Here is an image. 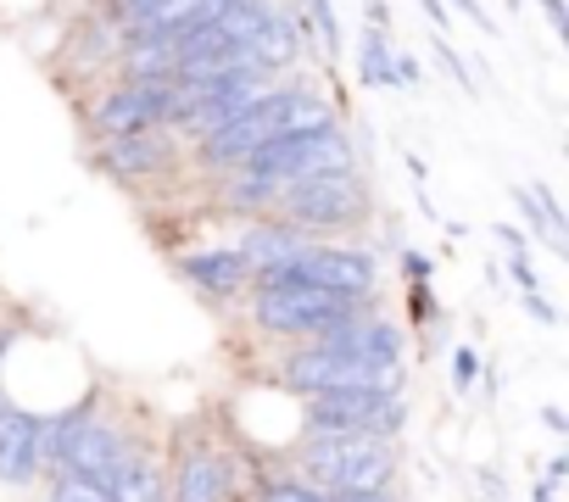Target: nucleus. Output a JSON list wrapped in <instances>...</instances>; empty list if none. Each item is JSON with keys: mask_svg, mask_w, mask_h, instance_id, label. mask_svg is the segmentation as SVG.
Here are the masks:
<instances>
[{"mask_svg": "<svg viewBox=\"0 0 569 502\" xmlns=\"http://www.w3.org/2000/svg\"><path fill=\"white\" fill-rule=\"evenodd\" d=\"M330 129H336L330 107L313 101V96H297V90H291V101H284V112H279L273 140H313V134H330Z\"/></svg>", "mask_w": 569, "mask_h": 502, "instance_id": "15", "label": "nucleus"}, {"mask_svg": "<svg viewBox=\"0 0 569 502\" xmlns=\"http://www.w3.org/2000/svg\"><path fill=\"white\" fill-rule=\"evenodd\" d=\"M51 502H112V491L84 480V474H57L51 480Z\"/></svg>", "mask_w": 569, "mask_h": 502, "instance_id": "18", "label": "nucleus"}, {"mask_svg": "<svg viewBox=\"0 0 569 502\" xmlns=\"http://www.w3.org/2000/svg\"><path fill=\"white\" fill-rule=\"evenodd\" d=\"M262 285H313V291H336V297H363L375 285V263L363 251H341V245H308L297 251L284 269L262 274Z\"/></svg>", "mask_w": 569, "mask_h": 502, "instance_id": "4", "label": "nucleus"}, {"mask_svg": "<svg viewBox=\"0 0 569 502\" xmlns=\"http://www.w3.org/2000/svg\"><path fill=\"white\" fill-rule=\"evenodd\" d=\"M223 496H229L223 458H212V452L184 458V469H179V502H223Z\"/></svg>", "mask_w": 569, "mask_h": 502, "instance_id": "13", "label": "nucleus"}, {"mask_svg": "<svg viewBox=\"0 0 569 502\" xmlns=\"http://www.w3.org/2000/svg\"><path fill=\"white\" fill-rule=\"evenodd\" d=\"M157 7H162V0H123V12H129V18H134V23H140V18H146V12H157Z\"/></svg>", "mask_w": 569, "mask_h": 502, "instance_id": "24", "label": "nucleus"}, {"mask_svg": "<svg viewBox=\"0 0 569 502\" xmlns=\"http://www.w3.org/2000/svg\"><path fill=\"white\" fill-rule=\"evenodd\" d=\"M7 341H12V335H7V330H0V358H7Z\"/></svg>", "mask_w": 569, "mask_h": 502, "instance_id": "26", "label": "nucleus"}, {"mask_svg": "<svg viewBox=\"0 0 569 502\" xmlns=\"http://www.w3.org/2000/svg\"><path fill=\"white\" fill-rule=\"evenodd\" d=\"M308 29L325 40L330 57L341 51V23H336V7H330V0H308Z\"/></svg>", "mask_w": 569, "mask_h": 502, "instance_id": "20", "label": "nucleus"}, {"mask_svg": "<svg viewBox=\"0 0 569 502\" xmlns=\"http://www.w3.org/2000/svg\"><path fill=\"white\" fill-rule=\"evenodd\" d=\"M268 0H223V7L212 12V34L229 40L234 51H251V40L268 29Z\"/></svg>", "mask_w": 569, "mask_h": 502, "instance_id": "11", "label": "nucleus"}, {"mask_svg": "<svg viewBox=\"0 0 569 502\" xmlns=\"http://www.w3.org/2000/svg\"><path fill=\"white\" fill-rule=\"evenodd\" d=\"M112 502H162V469L146 458H129L112 480Z\"/></svg>", "mask_w": 569, "mask_h": 502, "instance_id": "16", "label": "nucleus"}, {"mask_svg": "<svg viewBox=\"0 0 569 502\" xmlns=\"http://www.w3.org/2000/svg\"><path fill=\"white\" fill-rule=\"evenodd\" d=\"M363 84H391V51H386V29H369V40H363Z\"/></svg>", "mask_w": 569, "mask_h": 502, "instance_id": "19", "label": "nucleus"}, {"mask_svg": "<svg viewBox=\"0 0 569 502\" xmlns=\"http://www.w3.org/2000/svg\"><path fill=\"white\" fill-rule=\"evenodd\" d=\"M302 463L325 491H391V474H397L391 446L369 435H313Z\"/></svg>", "mask_w": 569, "mask_h": 502, "instance_id": "1", "label": "nucleus"}, {"mask_svg": "<svg viewBox=\"0 0 569 502\" xmlns=\"http://www.w3.org/2000/svg\"><path fill=\"white\" fill-rule=\"evenodd\" d=\"M184 274H190L201 291L229 297V291L246 280V263L234 258V251H190V258H184Z\"/></svg>", "mask_w": 569, "mask_h": 502, "instance_id": "14", "label": "nucleus"}, {"mask_svg": "<svg viewBox=\"0 0 569 502\" xmlns=\"http://www.w3.org/2000/svg\"><path fill=\"white\" fill-rule=\"evenodd\" d=\"M419 7L436 18V29H447V7H441V0H419Z\"/></svg>", "mask_w": 569, "mask_h": 502, "instance_id": "25", "label": "nucleus"}, {"mask_svg": "<svg viewBox=\"0 0 569 502\" xmlns=\"http://www.w3.org/2000/svg\"><path fill=\"white\" fill-rule=\"evenodd\" d=\"M284 101H291V90L257 96L240 118H229L218 134H207V140H201V162H212V168H246V157H251L257 145H268V140H273Z\"/></svg>", "mask_w": 569, "mask_h": 502, "instance_id": "7", "label": "nucleus"}, {"mask_svg": "<svg viewBox=\"0 0 569 502\" xmlns=\"http://www.w3.org/2000/svg\"><path fill=\"white\" fill-rule=\"evenodd\" d=\"M319 347L347 358V363H375V369L397 363V330L391 324H341V330L319 335Z\"/></svg>", "mask_w": 569, "mask_h": 502, "instance_id": "9", "label": "nucleus"}, {"mask_svg": "<svg viewBox=\"0 0 569 502\" xmlns=\"http://www.w3.org/2000/svg\"><path fill=\"white\" fill-rule=\"evenodd\" d=\"M297 251H308V245H302V234H297L291 223H284V229H279V223H262V229H251V234L240 240L234 258H240L246 269H257V274H273V269L291 263Z\"/></svg>", "mask_w": 569, "mask_h": 502, "instance_id": "10", "label": "nucleus"}, {"mask_svg": "<svg viewBox=\"0 0 569 502\" xmlns=\"http://www.w3.org/2000/svg\"><path fill=\"white\" fill-rule=\"evenodd\" d=\"M541 12H547V23H552L558 34H569V12H563V0H541Z\"/></svg>", "mask_w": 569, "mask_h": 502, "instance_id": "22", "label": "nucleus"}, {"mask_svg": "<svg viewBox=\"0 0 569 502\" xmlns=\"http://www.w3.org/2000/svg\"><path fill=\"white\" fill-rule=\"evenodd\" d=\"M262 502H330V496L313 491V485H302V480H279V485H268Z\"/></svg>", "mask_w": 569, "mask_h": 502, "instance_id": "21", "label": "nucleus"}, {"mask_svg": "<svg viewBox=\"0 0 569 502\" xmlns=\"http://www.w3.org/2000/svg\"><path fill=\"white\" fill-rule=\"evenodd\" d=\"M46 463V419L23 413V408H0V480H34V469Z\"/></svg>", "mask_w": 569, "mask_h": 502, "instance_id": "8", "label": "nucleus"}, {"mask_svg": "<svg viewBox=\"0 0 569 502\" xmlns=\"http://www.w3.org/2000/svg\"><path fill=\"white\" fill-rule=\"evenodd\" d=\"M352 168V145L330 129L313 140H268L246 157V179H262L273 190H291L302 179H325V173H347Z\"/></svg>", "mask_w": 569, "mask_h": 502, "instance_id": "2", "label": "nucleus"}, {"mask_svg": "<svg viewBox=\"0 0 569 502\" xmlns=\"http://www.w3.org/2000/svg\"><path fill=\"white\" fill-rule=\"evenodd\" d=\"M257 68H284V62H291L297 57V34H291V23H284L279 12L268 18V29L251 40V51H246Z\"/></svg>", "mask_w": 569, "mask_h": 502, "instance_id": "17", "label": "nucleus"}, {"mask_svg": "<svg viewBox=\"0 0 569 502\" xmlns=\"http://www.w3.org/2000/svg\"><path fill=\"white\" fill-rule=\"evenodd\" d=\"M313 435H369L386 441L402 424V402L397 396H375V391H325L308 402Z\"/></svg>", "mask_w": 569, "mask_h": 502, "instance_id": "5", "label": "nucleus"}, {"mask_svg": "<svg viewBox=\"0 0 569 502\" xmlns=\"http://www.w3.org/2000/svg\"><path fill=\"white\" fill-rule=\"evenodd\" d=\"M369 207L363 184L347 179V173H325V179H302L291 184V195H284V212H291V223L302 229H341V223H358Z\"/></svg>", "mask_w": 569, "mask_h": 502, "instance_id": "6", "label": "nucleus"}, {"mask_svg": "<svg viewBox=\"0 0 569 502\" xmlns=\"http://www.w3.org/2000/svg\"><path fill=\"white\" fill-rule=\"evenodd\" d=\"M101 162L123 179H140V173H157L168 162V145H162V134H129V140H107Z\"/></svg>", "mask_w": 569, "mask_h": 502, "instance_id": "12", "label": "nucleus"}, {"mask_svg": "<svg viewBox=\"0 0 569 502\" xmlns=\"http://www.w3.org/2000/svg\"><path fill=\"white\" fill-rule=\"evenodd\" d=\"M257 324L279 335H330L341 324H358V302L336 291H313V285H262Z\"/></svg>", "mask_w": 569, "mask_h": 502, "instance_id": "3", "label": "nucleus"}, {"mask_svg": "<svg viewBox=\"0 0 569 502\" xmlns=\"http://www.w3.org/2000/svg\"><path fill=\"white\" fill-rule=\"evenodd\" d=\"M452 369H458V385H463V391H469V385H475V352H469V347H463V352H458V363H452Z\"/></svg>", "mask_w": 569, "mask_h": 502, "instance_id": "23", "label": "nucleus"}]
</instances>
